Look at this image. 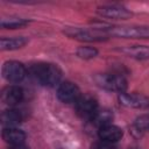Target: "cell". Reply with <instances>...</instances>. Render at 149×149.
<instances>
[{
    "instance_id": "21",
    "label": "cell",
    "mask_w": 149,
    "mask_h": 149,
    "mask_svg": "<svg viewBox=\"0 0 149 149\" xmlns=\"http://www.w3.org/2000/svg\"><path fill=\"white\" fill-rule=\"evenodd\" d=\"M9 149H29V148L26 147L24 144H17V146H12Z\"/></svg>"
},
{
    "instance_id": "17",
    "label": "cell",
    "mask_w": 149,
    "mask_h": 149,
    "mask_svg": "<svg viewBox=\"0 0 149 149\" xmlns=\"http://www.w3.org/2000/svg\"><path fill=\"white\" fill-rule=\"evenodd\" d=\"M28 24V21L21 17H8L1 20V27L6 29H14V28H21L23 26Z\"/></svg>"
},
{
    "instance_id": "13",
    "label": "cell",
    "mask_w": 149,
    "mask_h": 149,
    "mask_svg": "<svg viewBox=\"0 0 149 149\" xmlns=\"http://www.w3.org/2000/svg\"><path fill=\"white\" fill-rule=\"evenodd\" d=\"M119 51L136 59H149V47L148 45H129V47L119 49Z\"/></svg>"
},
{
    "instance_id": "6",
    "label": "cell",
    "mask_w": 149,
    "mask_h": 149,
    "mask_svg": "<svg viewBox=\"0 0 149 149\" xmlns=\"http://www.w3.org/2000/svg\"><path fill=\"white\" fill-rule=\"evenodd\" d=\"M26 68L22 63L16 61L6 62L2 66V76L10 83H19L26 77Z\"/></svg>"
},
{
    "instance_id": "7",
    "label": "cell",
    "mask_w": 149,
    "mask_h": 149,
    "mask_svg": "<svg viewBox=\"0 0 149 149\" xmlns=\"http://www.w3.org/2000/svg\"><path fill=\"white\" fill-rule=\"evenodd\" d=\"M57 97L61 101L65 104L77 102V100L81 97L79 87L72 81H63L57 90Z\"/></svg>"
},
{
    "instance_id": "15",
    "label": "cell",
    "mask_w": 149,
    "mask_h": 149,
    "mask_svg": "<svg viewBox=\"0 0 149 149\" xmlns=\"http://www.w3.org/2000/svg\"><path fill=\"white\" fill-rule=\"evenodd\" d=\"M1 122L7 128H14L21 122V114L16 109H6L1 113Z\"/></svg>"
},
{
    "instance_id": "10",
    "label": "cell",
    "mask_w": 149,
    "mask_h": 149,
    "mask_svg": "<svg viewBox=\"0 0 149 149\" xmlns=\"http://www.w3.org/2000/svg\"><path fill=\"white\" fill-rule=\"evenodd\" d=\"M22 98H23V91H22L21 87L16 86V85L6 87L2 91V94H1L2 102L6 104L9 107L10 106H15L19 102H21Z\"/></svg>"
},
{
    "instance_id": "18",
    "label": "cell",
    "mask_w": 149,
    "mask_h": 149,
    "mask_svg": "<svg viewBox=\"0 0 149 149\" xmlns=\"http://www.w3.org/2000/svg\"><path fill=\"white\" fill-rule=\"evenodd\" d=\"M98 55V50L92 47H79L77 49V56L83 59H91Z\"/></svg>"
},
{
    "instance_id": "1",
    "label": "cell",
    "mask_w": 149,
    "mask_h": 149,
    "mask_svg": "<svg viewBox=\"0 0 149 149\" xmlns=\"http://www.w3.org/2000/svg\"><path fill=\"white\" fill-rule=\"evenodd\" d=\"M31 73L38 83L44 86H55L62 78L61 69L50 63H38L31 66Z\"/></svg>"
},
{
    "instance_id": "2",
    "label": "cell",
    "mask_w": 149,
    "mask_h": 149,
    "mask_svg": "<svg viewBox=\"0 0 149 149\" xmlns=\"http://www.w3.org/2000/svg\"><path fill=\"white\" fill-rule=\"evenodd\" d=\"M109 35L123 38H146L149 37V27L147 26H118L105 29Z\"/></svg>"
},
{
    "instance_id": "19",
    "label": "cell",
    "mask_w": 149,
    "mask_h": 149,
    "mask_svg": "<svg viewBox=\"0 0 149 149\" xmlns=\"http://www.w3.org/2000/svg\"><path fill=\"white\" fill-rule=\"evenodd\" d=\"M135 128L139 132H149V116L141 115L135 120Z\"/></svg>"
},
{
    "instance_id": "11",
    "label": "cell",
    "mask_w": 149,
    "mask_h": 149,
    "mask_svg": "<svg viewBox=\"0 0 149 149\" xmlns=\"http://www.w3.org/2000/svg\"><path fill=\"white\" fill-rule=\"evenodd\" d=\"M98 135L102 141H107V142L114 143V142L119 141L122 137L123 132H122V129L120 127L109 123V125L100 127L99 130H98Z\"/></svg>"
},
{
    "instance_id": "9",
    "label": "cell",
    "mask_w": 149,
    "mask_h": 149,
    "mask_svg": "<svg viewBox=\"0 0 149 149\" xmlns=\"http://www.w3.org/2000/svg\"><path fill=\"white\" fill-rule=\"evenodd\" d=\"M119 101L121 105L132 108H144L149 106V99L140 93H120Z\"/></svg>"
},
{
    "instance_id": "12",
    "label": "cell",
    "mask_w": 149,
    "mask_h": 149,
    "mask_svg": "<svg viewBox=\"0 0 149 149\" xmlns=\"http://www.w3.org/2000/svg\"><path fill=\"white\" fill-rule=\"evenodd\" d=\"M2 139L5 140V142L12 146H17L23 144L26 140V134L16 128H5L2 130Z\"/></svg>"
},
{
    "instance_id": "8",
    "label": "cell",
    "mask_w": 149,
    "mask_h": 149,
    "mask_svg": "<svg viewBox=\"0 0 149 149\" xmlns=\"http://www.w3.org/2000/svg\"><path fill=\"white\" fill-rule=\"evenodd\" d=\"M98 13L108 19L113 20H126L132 16V12L120 5H106L98 8Z\"/></svg>"
},
{
    "instance_id": "3",
    "label": "cell",
    "mask_w": 149,
    "mask_h": 149,
    "mask_svg": "<svg viewBox=\"0 0 149 149\" xmlns=\"http://www.w3.org/2000/svg\"><path fill=\"white\" fill-rule=\"evenodd\" d=\"M95 83L108 91L113 92H119L123 93L127 88V80L123 78L121 74H115V73H101L95 76Z\"/></svg>"
},
{
    "instance_id": "16",
    "label": "cell",
    "mask_w": 149,
    "mask_h": 149,
    "mask_svg": "<svg viewBox=\"0 0 149 149\" xmlns=\"http://www.w3.org/2000/svg\"><path fill=\"white\" fill-rule=\"evenodd\" d=\"M113 119V114L108 109H98V112L94 114V116L91 119V121L98 126L99 128L106 125H109V122Z\"/></svg>"
},
{
    "instance_id": "14",
    "label": "cell",
    "mask_w": 149,
    "mask_h": 149,
    "mask_svg": "<svg viewBox=\"0 0 149 149\" xmlns=\"http://www.w3.org/2000/svg\"><path fill=\"white\" fill-rule=\"evenodd\" d=\"M28 40L26 37H2L0 40V49L1 50H16L27 44Z\"/></svg>"
},
{
    "instance_id": "20",
    "label": "cell",
    "mask_w": 149,
    "mask_h": 149,
    "mask_svg": "<svg viewBox=\"0 0 149 149\" xmlns=\"http://www.w3.org/2000/svg\"><path fill=\"white\" fill-rule=\"evenodd\" d=\"M92 149H116V148L112 142H107V141L100 140V141L93 143Z\"/></svg>"
},
{
    "instance_id": "5",
    "label": "cell",
    "mask_w": 149,
    "mask_h": 149,
    "mask_svg": "<svg viewBox=\"0 0 149 149\" xmlns=\"http://www.w3.org/2000/svg\"><path fill=\"white\" fill-rule=\"evenodd\" d=\"M76 111L80 118L91 120L98 112V102L93 97L88 94L81 95L76 102Z\"/></svg>"
},
{
    "instance_id": "4",
    "label": "cell",
    "mask_w": 149,
    "mask_h": 149,
    "mask_svg": "<svg viewBox=\"0 0 149 149\" xmlns=\"http://www.w3.org/2000/svg\"><path fill=\"white\" fill-rule=\"evenodd\" d=\"M64 34H66L69 37L84 41V42H99V41H105L107 38L105 34L98 31L97 29L88 30V29H83V28H77V27L66 28L64 30Z\"/></svg>"
}]
</instances>
